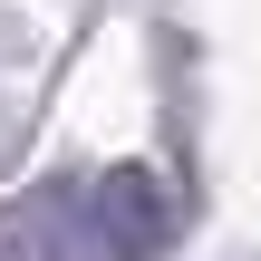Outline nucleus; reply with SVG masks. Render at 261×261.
Listing matches in <instances>:
<instances>
[{
  "label": "nucleus",
  "mask_w": 261,
  "mask_h": 261,
  "mask_svg": "<svg viewBox=\"0 0 261 261\" xmlns=\"http://www.w3.org/2000/svg\"><path fill=\"white\" fill-rule=\"evenodd\" d=\"M19 223H39V252L58 261H145L165 242V194H155V174L116 165V174H77V184L39 194V213H19Z\"/></svg>",
  "instance_id": "1"
}]
</instances>
